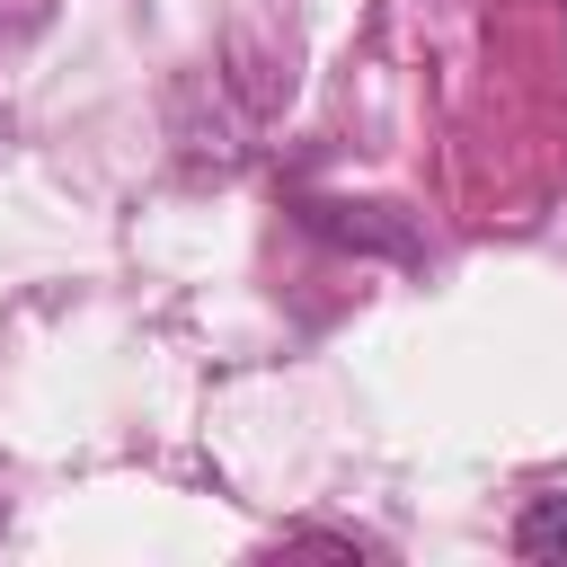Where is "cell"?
Wrapping results in <instances>:
<instances>
[{"instance_id": "1", "label": "cell", "mask_w": 567, "mask_h": 567, "mask_svg": "<svg viewBox=\"0 0 567 567\" xmlns=\"http://www.w3.org/2000/svg\"><path fill=\"white\" fill-rule=\"evenodd\" d=\"M514 549H523V558H567V496H540V505L514 523Z\"/></svg>"}]
</instances>
